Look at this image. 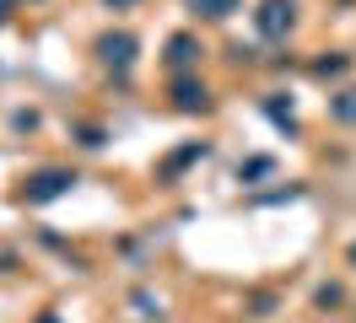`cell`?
<instances>
[{
  "mask_svg": "<svg viewBox=\"0 0 356 323\" xmlns=\"http://www.w3.org/2000/svg\"><path fill=\"white\" fill-rule=\"evenodd\" d=\"M281 22H291V6L270 0V6H265V33H281Z\"/></svg>",
  "mask_w": 356,
  "mask_h": 323,
  "instance_id": "cell-1",
  "label": "cell"
},
{
  "mask_svg": "<svg viewBox=\"0 0 356 323\" xmlns=\"http://www.w3.org/2000/svg\"><path fill=\"white\" fill-rule=\"evenodd\" d=\"M103 54L124 65V60H130V38H108V43H103Z\"/></svg>",
  "mask_w": 356,
  "mask_h": 323,
  "instance_id": "cell-2",
  "label": "cell"
},
{
  "mask_svg": "<svg viewBox=\"0 0 356 323\" xmlns=\"http://www.w3.org/2000/svg\"><path fill=\"white\" fill-rule=\"evenodd\" d=\"M195 6H211V17H222V11L232 6V0H195Z\"/></svg>",
  "mask_w": 356,
  "mask_h": 323,
  "instance_id": "cell-3",
  "label": "cell"
}]
</instances>
